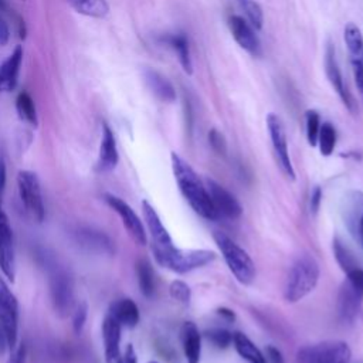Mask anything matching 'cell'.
<instances>
[{"mask_svg": "<svg viewBox=\"0 0 363 363\" xmlns=\"http://www.w3.org/2000/svg\"><path fill=\"white\" fill-rule=\"evenodd\" d=\"M171 160H172V171L178 187L183 198L186 199V202L190 205V207L199 216H202L203 219L207 220L219 219V214H217L210 200L206 185L195 172V169H193L176 152H172Z\"/></svg>", "mask_w": 363, "mask_h": 363, "instance_id": "obj_1", "label": "cell"}, {"mask_svg": "<svg viewBox=\"0 0 363 363\" xmlns=\"http://www.w3.org/2000/svg\"><path fill=\"white\" fill-rule=\"evenodd\" d=\"M320 276L321 269L317 258L309 254L301 256L288 271L284 285L285 301L289 304H295L304 300L318 285Z\"/></svg>", "mask_w": 363, "mask_h": 363, "instance_id": "obj_2", "label": "cell"}, {"mask_svg": "<svg viewBox=\"0 0 363 363\" xmlns=\"http://www.w3.org/2000/svg\"><path fill=\"white\" fill-rule=\"evenodd\" d=\"M156 262L163 269L176 274L195 271L216 260V253L211 250H180L175 245L167 247H152Z\"/></svg>", "mask_w": 363, "mask_h": 363, "instance_id": "obj_3", "label": "cell"}, {"mask_svg": "<svg viewBox=\"0 0 363 363\" xmlns=\"http://www.w3.org/2000/svg\"><path fill=\"white\" fill-rule=\"evenodd\" d=\"M213 238L234 278L240 284L250 285L256 278V264L250 254L222 231H214Z\"/></svg>", "mask_w": 363, "mask_h": 363, "instance_id": "obj_4", "label": "cell"}, {"mask_svg": "<svg viewBox=\"0 0 363 363\" xmlns=\"http://www.w3.org/2000/svg\"><path fill=\"white\" fill-rule=\"evenodd\" d=\"M17 186L21 203L28 213L37 223H41L45 217V207L37 175L30 171H20L17 175Z\"/></svg>", "mask_w": 363, "mask_h": 363, "instance_id": "obj_5", "label": "cell"}, {"mask_svg": "<svg viewBox=\"0 0 363 363\" xmlns=\"http://www.w3.org/2000/svg\"><path fill=\"white\" fill-rule=\"evenodd\" d=\"M351 348L342 341H326L304 348L298 353L300 363H349Z\"/></svg>", "mask_w": 363, "mask_h": 363, "instance_id": "obj_6", "label": "cell"}, {"mask_svg": "<svg viewBox=\"0 0 363 363\" xmlns=\"http://www.w3.org/2000/svg\"><path fill=\"white\" fill-rule=\"evenodd\" d=\"M0 326L9 348L14 349L19 329V302L2 278H0Z\"/></svg>", "mask_w": 363, "mask_h": 363, "instance_id": "obj_7", "label": "cell"}, {"mask_svg": "<svg viewBox=\"0 0 363 363\" xmlns=\"http://www.w3.org/2000/svg\"><path fill=\"white\" fill-rule=\"evenodd\" d=\"M267 128H269V134L271 138V143H273L276 156L278 159L280 167L282 169L284 175L288 179L295 180V171H294V166L291 162V156H289L287 134H285L281 118L276 114H269L267 115Z\"/></svg>", "mask_w": 363, "mask_h": 363, "instance_id": "obj_8", "label": "cell"}, {"mask_svg": "<svg viewBox=\"0 0 363 363\" xmlns=\"http://www.w3.org/2000/svg\"><path fill=\"white\" fill-rule=\"evenodd\" d=\"M104 198L108 206L121 217L124 227L127 229L128 234L131 236V238L135 241V243L139 246L147 245V241H148L147 231H145L143 223L141 222V219L134 211V209L127 202H124L123 199L115 195H111V193H107Z\"/></svg>", "mask_w": 363, "mask_h": 363, "instance_id": "obj_9", "label": "cell"}, {"mask_svg": "<svg viewBox=\"0 0 363 363\" xmlns=\"http://www.w3.org/2000/svg\"><path fill=\"white\" fill-rule=\"evenodd\" d=\"M205 185L210 196V200L219 217H227V219L231 220L238 219L241 213H243V207H241L240 202L236 199L233 193H230L220 183H217L216 180L209 178L205 179Z\"/></svg>", "mask_w": 363, "mask_h": 363, "instance_id": "obj_10", "label": "cell"}, {"mask_svg": "<svg viewBox=\"0 0 363 363\" xmlns=\"http://www.w3.org/2000/svg\"><path fill=\"white\" fill-rule=\"evenodd\" d=\"M0 269L3 274L14 281L16 277V257L13 245V231L6 213L0 206Z\"/></svg>", "mask_w": 363, "mask_h": 363, "instance_id": "obj_11", "label": "cell"}, {"mask_svg": "<svg viewBox=\"0 0 363 363\" xmlns=\"http://www.w3.org/2000/svg\"><path fill=\"white\" fill-rule=\"evenodd\" d=\"M227 23H229V29L236 43L243 48V50H246L250 56L260 57L262 53L261 43L251 24L245 17L237 16V14L230 16Z\"/></svg>", "mask_w": 363, "mask_h": 363, "instance_id": "obj_12", "label": "cell"}, {"mask_svg": "<svg viewBox=\"0 0 363 363\" xmlns=\"http://www.w3.org/2000/svg\"><path fill=\"white\" fill-rule=\"evenodd\" d=\"M325 71H326V77L332 85V88L338 92V95L341 96L342 103L345 104V107L355 114L356 112V104L352 98L351 92L348 91L344 77H342V72L340 70V65H338L336 61V53H335V48L333 45L329 43L326 47V53H325Z\"/></svg>", "mask_w": 363, "mask_h": 363, "instance_id": "obj_13", "label": "cell"}, {"mask_svg": "<svg viewBox=\"0 0 363 363\" xmlns=\"http://www.w3.org/2000/svg\"><path fill=\"white\" fill-rule=\"evenodd\" d=\"M121 324L112 317H105L103 322V340L107 363H124V355L121 353Z\"/></svg>", "mask_w": 363, "mask_h": 363, "instance_id": "obj_14", "label": "cell"}, {"mask_svg": "<svg viewBox=\"0 0 363 363\" xmlns=\"http://www.w3.org/2000/svg\"><path fill=\"white\" fill-rule=\"evenodd\" d=\"M142 213H143V219L145 223H147V227L149 230L151 238H152V247H167L172 246L174 241L171 234L167 233L166 227L163 226L159 214L154 209V206L148 202L143 200L142 202Z\"/></svg>", "mask_w": 363, "mask_h": 363, "instance_id": "obj_15", "label": "cell"}, {"mask_svg": "<svg viewBox=\"0 0 363 363\" xmlns=\"http://www.w3.org/2000/svg\"><path fill=\"white\" fill-rule=\"evenodd\" d=\"M52 297L54 308L60 315H67L72 307V282L64 271H59L52 278Z\"/></svg>", "mask_w": 363, "mask_h": 363, "instance_id": "obj_16", "label": "cell"}, {"mask_svg": "<svg viewBox=\"0 0 363 363\" xmlns=\"http://www.w3.org/2000/svg\"><path fill=\"white\" fill-rule=\"evenodd\" d=\"M180 340L187 363H200L202 333L193 322H185L180 328Z\"/></svg>", "mask_w": 363, "mask_h": 363, "instance_id": "obj_17", "label": "cell"}, {"mask_svg": "<svg viewBox=\"0 0 363 363\" xmlns=\"http://www.w3.org/2000/svg\"><path fill=\"white\" fill-rule=\"evenodd\" d=\"M363 295H360L355 288L346 281L344 282L340 295H338V313L344 322H352L362 307Z\"/></svg>", "mask_w": 363, "mask_h": 363, "instance_id": "obj_18", "label": "cell"}, {"mask_svg": "<svg viewBox=\"0 0 363 363\" xmlns=\"http://www.w3.org/2000/svg\"><path fill=\"white\" fill-rule=\"evenodd\" d=\"M23 61V47L17 45L8 60L0 65V92H10L16 88Z\"/></svg>", "mask_w": 363, "mask_h": 363, "instance_id": "obj_19", "label": "cell"}, {"mask_svg": "<svg viewBox=\"0 0 363 363\" xmlns=\"http://www.w3.org/2000/svg\"><path fill=\"white\" fill-rule=\"evenodd\" d=\"M145 83H147L151 92L162 103L172 104L176 101V90L165 76L155 70H145L143 72Z\"/></svg>", "mask_w": 363, "mask_h": 363, "instance_id": "obj_20", "label": "cell"}, {"mask_svg": "<svg viewBox=\"0 0 363 363\" xmlns=\"http://www.w3.org/2000/svg\"><path fill=\"white\" fill-rule=\"evenodd\" d=\"M119 160L116 141L111 128L103 125V139L100 145V156H98V169L101 172H110L116 167Z\"/></svg>", "mask_w": 363, "mask_h": 363, "instance_id": "obj_21", "label": "cell"}, {"mask_svg": "<svg viewBox=\"0 0 363 363\" xmlns=\"http://www.w3.org/2000/svg\"><path fill=\"white\" fill-rule=\"evenodd\" d=\"M110 315H112L121 326L135 328L139 324V308L131 298L118 300L112 304Z\"/></svg>", "mask_w": 363, "mask_h": 363, "instance_id": "obj_22", "label": "cell"}, {"mask_svg": "<svg viewBox=\"0 0 363 363\" xmlns=\"http://www.w3.org/2000/svg\"><path fill=\"white\" fill-rule=\"evenodd\" d=\"M162 40L178 54V60H179V63H180V65H182V68L186 74L191 76L193 74V63H191L190 45H189L187 36L185 33L167 34Z\"/></svg>", "mask_w": 363, "mask_h": 363, "instance_id": "obj_23", "label": "cell"}, {"mask_svg": "<svg viewBox=\"0 0 363 363\" xmlns=\"http://www.w3.org/2000/svg\"><path fill=\"white\" fill-rule=\"evenodd\" d=\"M233 345L240 357L247 363H267L265 355L253 344L247 335L241 332L233 333Z\"/></svg>", "mask_w": 363, "mask_h": 363, "instance_id": "obj_24", "label": "cell"}, {"mask_svg": "<svg viewBox=\"0 0 363 363\" xmlns=\"http://www.w3.org/2000/svg\"><path fill=\"white\" fill-rule=\"evenodd\" d=\"M348 225L356 240L363 247V195L353 193V198L348 205Z\"/></svg>", "mask_w": 363, "mask_h": 363, "instance_id": "obj_25", "label": "cell"}, {"mask_svg": "<svg viewBox=\"0 0 363 363\" xmlns=\"http://www.w3.org/2000/svg\"><path fill=\"white\" fill-rule=\"evenodd\" d=\"M344 40L348 47L351 63H363V34L355 23L346 24Z\"/></svg>", "mask_w": 363, "mask_h": 363, "instance_id": "obj_26", "label": "cell"}, {"mask_svg": "<svg viewBox=\"0 0 363 363\" xmlns=\"http://www.w3.org/2000/svg\"><path fill=\"white\" fill-rule=\"evenodd\" d=\"M136 277H138V284H139L141 293L147 298H152L155 294L156 282H155L154 269H152V265L148 260H145V258L138 260V262H136Z\"/></svg>", "mask_w": 363, "mask_h": 363, "instance_id": "obj_27", "label": "cell"}, {"mask_svg": "<svg viewBox=\"0 0 363 363\" xmlns=\"http://www.w3.org/2000/svg\"><path fill=\"white\" fill-rule=\"evenodd\" d=\"M67 2L77 13L88 17L103 19L110 12L107 0H67Z\"/></svg>", "mask_w": 363, "mask_h": 363, "instance_id": "obj_28", "label": "cell"}, {"mask_svg": "<svg viewBox=\"0 0 363 363\" xmlns=\"http://www.w3.org/2000/svg\"><path fill=\"white\" fill-rule=\"evenodd\" d=\"M16 111L19 114V118L24 123H28L32 127L39 125V118H37V110L36 104L32 96L28 92H20L16 98Z\"/></svg>", "mask_w": 363, "mask_h": 363, "instance_id": "obj_29", "label": "cell"}, {"mask_svg": "<svg viewBox=\"0 0 363 363\" xmlns=\"http://www.w3.org/2000/svg\"><path fill=\"white\" fill-rule=\"evenodd\" d=\"M240 8L243 9L249 23L256 32H260L264 26V12L256 0H237Z\"/></svg>", "mask_w": 363, "mask_h": 363, "instance_id": "obj_30", "label": "cell"}, {"mask_svg": "<svg viewBox=\"0 0 363 363\" xmlns=\"http://www.w3.org/2000/svg\"><path fill=\"white\" fill-rule=\"evenodd\" d=\"M317 145L324 156H331L333 154L336 147V129L332 124L325 123L321 125Z\"/></svg>", "mask_w": 363, "mask_h": 363, "instance_id": "obj_31", "label": "cell"}, {"mask_svg": "<svg viewBox=\"0 0 363 363\" xmlns=\"http://www.w3.org/2000/svg\"><path fill=\"white\" fill-rule=\"evenodd\" d=\"M305 124H307V139L311 147H317L318 135L321 129V116L315 110H308L305 112Z\"/></svg>", "mask_w": 363, "mask_h": 363, "instance_id": "obj_32", "label": "cell"}, {"mask_svg": "<svg viewBox=\"0 0 363 363\" xmlns=\"http://www.w3.org/2000/svg\"><path fill=\"white\" fill-rule=\"evenodd\" d=\"M333 254H335V258H336L338 264L341 265V269L345 273H349L353 269H357L356 261H355L352 253L341 243L340 240L333 241Z\"/></svg>", "mask_w": 363, "mask_h": 363, "instance_id": "obj_33", "label": "cell"}, {"mask_svg": "<svg viewBox=\"0 0 363 363\" xmlns=\"http://www.w3.org/2000/svg\"><path fill=\"white\" fill-rule=\"evenodd\" d=\"M205 336L207 338V341H210L216 348H219V349H226L230 345H233V333L222 328L209 329L205 332Z\"/></svg>", "mask_w": 363, "mask_h": 363, "instance_id": "obj_34", "label": "cell"}, {"mask_svg": "<svg viewBox=\"0 0 363 363\" xmlns=\"http://www.w3.org/2000/svg\"><path fill=\"white\" fill-rule=\"evenodd\" d=\"M169 293H171V297L183 304V305H187L190 302V298H191V289L190 287L185 282V281H180V280H175L171 287H169Z\"/></svg>", "mask_w": 363, "mask_h": 363, "instance_id": "obj_35", "label": "cell"}, {"mask_svg": "<svg viewBox=\"0 0 363 363\" xmlns=\"http://www.w3.org/2000/svg\"><path fill=\"white\" fill-rule=\"evenodd\" d=\"M87 317H88V305L87 302L83 301L76 307V311L72 313V328H74L76 333L80 335L83 332L87 322Z\"/></svg>", "mask_w": 363, "mask_h": 363, "instance_id": "obj_36", "label": "cell"}, {"mask_svg": "<svg viewBox=\"0 0 363 363\" xmlns=\"http://www.w3.org/2000/svg\"><path fill=\"white\" fill-rule=\"evenodd\" d=\"M209 142H210V147L213 148L214 152H217L219 155H226L227 143H226L223 134H220L217 129H211L209 132Z\"/></svg>", "mask_w": 363, "mask_h": 363, "instance_id": "obj_37", "label": "cell"}, {"mask_svg": "<svg viewBox=\"0 0 363 363\" xmlns=\"http://www.w3.org/2000/svg\"><path fill=\"white\" fill-rule=\"evenodd\" d=\"M352 288H355L356 291L363 295V270L360 267L351 270L346 273V280H345Z\"/></svg>", "mask_w": 363, "mask_h": 363, "instance_id": "obj_38", "label": "cell"}, {"mask_svg": "<svg viewBox=\"0 0 363 363\" xmlns=\"http://www.w3.org/2000/svg\"><path fill=\"white\" fill-rule=\"evenodd\" d=\"M321 202H322V190L320 186H315V189H313L311 193V211L313 214L318 213Z\"/></svg>", "mask_w": 363, "mask_h": 363, "instance_id": "obj_39", "label": "cell"}, {"mask_svg": "<svg viewBox=\"0 0 363 363\" xmlns=\"http://www.w3.org/2000/svg\"><path fill=\"white\" fill-rule=\"evenodd\" d=\"M352 68L355 76V84L359 92L363 95V63H352Z\"/></svg>", "mask_w": 363, "mask_h": 363, "instance_id": "obj_40", "label": "cell"}, {"mask_svg": "<svg viewBox=\"0 0 363 363\" xmlns=\"http://www.w3.org/2000/svg\"><path fill=\"white\" fill-rule=\"evenodd\" d=\"M267 363H284V357L281 352L274 346H267V355H265Z\"/></svg>", "mask_w": 363, "mask_h": 363, "instance_id": "obj_41", "label": "cell"}, {"mask_svg": "<svg viewBox=\"0 0 363 363\" xmlns=\"http://www.w3.org/2000/svg\"><path fill=\"white\" fill-rule=\"evenodd\" d=\"M24 360H26V348L21 345L13 351L8 363H24Z\"/></svg>", "mask_w": 363, "mask_h": 363, "instance_id": "obj_42", "label": "cell"}, {"mask_svg": "<svg viewBox=\"0 0 363 363\" xmlns=\"http://www.w3.org/2000/svg\"><path fill=\"white\" fill-rule=\"evenodd\" d=\"M9 39H10V29L8 26V23L3 19H0V45L8 44Z\"/></svg>", "mask_w": 363, "mask_h": 363, "instance_id": "obj_43", "label": "cell"}, {"mask_svg": "<svg viewBox=\"0 0 363 363\" xmlns=\"http://www.w3.org/2000/svg\"><path fill=\"white\" fill-rule=\"evenodd\" d=\"M6 187V162L3 155H0V195Z\"/></svg>", "mask_w": 363, "mask_h": 363, "instance_id": "obj_44", "label": "cell"}, {"mask_svg": "<svg viewBox=\"0 0 363 363\" xmlns=\"http://www.w3.org/2000/svg\"><path fill=\"white\" fill-rule=\"evenodd\" d=\"M217 313H219V315L222 318H225L226 321L231 322V321L236 320V313L231 309H229V308H219V309H217Z\"/></svg>", "mask_w": 363, "mask_h": 363, "instance_id": "obj_45", "label": "cell"}, {"mask_svg": "<svg viewBox=\"0 0 363 363\" xmlns=\"http://www.w3.org/2000/svg\"><path fill=\"white\" fill-rule=\"evenodd\" d=\"M148 363H158V362H155V360H151V362H148Z\"/></svg>", "mask_w": 363, "mask_h": 363, "instance_id": "obj_46", "label": "cell"}]
</instances>
